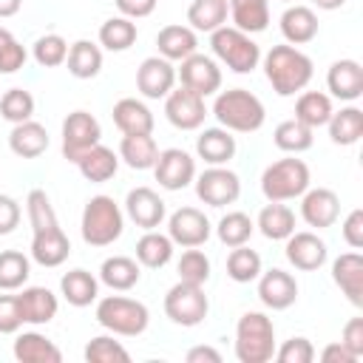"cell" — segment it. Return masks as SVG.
Here are the masks:
<instances>
[{"instance_id": "1", "label": "cell", "mask_w": 363, "mask_h": 363, "mask_svg": "<svg viewBox=\"0 0 363 363\" xmlns=\"http://www.w3.org/2000/svg\"><path fill=\"white\" fill-rule=\"evenodd\" d=\"M261 62H264L267 82L272 85V91L278 96H295L312 79V60L289 43L286 45H272L261 57Z\"/></svg>"}, {"instance_id": "2", "label": "cell", "mask_w": 363, "mask_h": 363, "mask_svg": "<svg viewBox=\"0 0 363 363\" xmlns=\"http://www.w3.org/2000/svg\"><path fill=\"white\" fill-rule=\"evenodd\" d=\"M213 116L230 133H255L264 125L267 111H264V102L252 91H247V88H230V91L216 94Z\"/></svg>"}, {"instance_id": "3", "label": "cell", "mask_w": 363, "mask_h": 363, "mask_svg": "<svg viewBox=\"0 0 363 363\" xmlns=\"http://www.w3.org/2000/svg\"><path fill=\"white\" fill-rule=\"evenodd\" d=\"M309 164L303 159L286 156L264 167L261 173V193L267 201H292L309 190Z\"/></svg>"}, {"instance_id": "4", "label": "cell", "mask_w": 363, "mask_h": 363, "mask_svg": "<svg viewBox=\"0 0 363 363\" xmlns=\"http://www.w3.org/2000/svg\"><path fill=\"white\" fill-rule=\"evenodd\" d=\"M79 230H82V241L88 247H108L122 235L125 213L119 210V204L111 196H94L85 201Z\"/></svg>"}, {"instance_id": "5", "label": "cell", "mask_w": 363, "mask_h": 363, "mask_svg": "<svg viewBox=\"0 0 363 363\" xmlns=\"http://www.w3.org/2000/svg\"><path fill=\"white\" fill-rule=\"evenodd\" d=\"M94 318L102 329H108L111 335H122V337H136L150 323L147 306L142 301H133V298H125V295L99 298Z\"/></svg>"}, {"instance_id": "6", "label": "cell", "mask_w": 363, "mask_h": 363, "mask_svg": "<svg viewBox=\"0 0 363 363\" xmlns=\"http://www.w3.org/2000/svg\"><path fill=\"white\" fill-rule=\"evenodd\" d=\"M275 354V326L264 312H244L235 323V357L241 363H267Z\"/></svg>"}, {"instance_id": "7", "label": "cell", "mask_w": 363, "mask_h": 363, "mask_svg": "<svg viewBox=\"0 0 363 363\" xmlns=\"http://www.w3.org/2000/svg\"><path fill=\"white\" fill-rule=\"evenodd\" d=\"M210 48L218 62H224L235 74H250L261 62V48L252 40V34L238 31L235 26H221L210 31Z\"/></svg>"}, {"instance_id": "8", "label": "cell", "mask_w": 363, "mask_h": 363, "mask_svg": "<svg viewBox=\"0 0 363 363\" xmlns=\"http://www.w3.org/2000/svg\"><path fill=\"white\" fill-rule=\"evenodd\" d=\"M210 312V301L204 295V289L199 284H187L179 281L167 289L164 295V315L176 323V326H199Z\"/></svg>"}, {"instance_id": "9", "label": "cell", "mask_w": 363, "mask_h": 363, "mask_svg": "<svg viewBox=\"0 0 363 363\" xmlns=\"http://www.w3.org/2000/svg\"><path fill=\"white\" fill-rule=\"evenodd\" d=\"M193 182H196V196L207 207H227V204H235L238 196H241V179H238V173H233L224 164H210Z\"/></svg>"}, {"instance_id": "10", "label": "cell", "mask_w": 363, "mask_h": 363, "mask_svg": "<svg viewBox=\"0 0 363 363\" xmlns=\"http://www.w3.org/2000/svg\"><path fill=\"white\" fill-rule=\"evenodd\" d=\"M102 139V128L96 122L94 113L88 111H71L65 119H62V156L68 162L77 164V159L91 150L94 145H99Z\"/></svg>"}, {"instance_id": "11", "label": "cell", "mask_w": 363, "mask_h": 363, "mask_svg": "<svg viewBox=\"0 0 363 363\" xmlns=\"http://www.w3.org/2000/svg\"><path fill=\"white\" fill-rule=\"evenodd\" d=\"M176 77L182 79L184 88H190L193 94H199L204 99L213 96L221 88V68H218V62L213 57H207V54H199V51L182 60V68L176 71Z\"/></svg>"}, {"instance_id": "12", "label": "cell", "mask_w": 363, "mask_h": 363, "mask_svg": "<svg viewBox=\"0 0 363 363\" xmlns=\"http://www.w3.org/2000/svg\"><path fill=\"white\" fill-rule=\"evenodd\" d=\"M164 116L173 128L179 130H196L204 125V116H207V105H204V96L193 94L190 88H176L164 96Z\"/></svg>"}, {"instance_id": "13", "label": "cell", "mask_w": 363, "mask_h": 363, "mask_svg": "<svg viewBox=\"0 0 363 363\" xmlns=\"http://www.w3.org/2000/svg\"><path fill=\"white\" fill-rule=\"evenodd\" d=\"M156 182L164 190H184L196 179V159L182 147L159 150V159L153 164Z\"/></svg>"}, {"instance_id": "14", "label": "cell", "mask_w": 363, "mask_h": 363, "mask_svg": "<svg viewBox=\"0 0 363 363\" xmlns=\"http://www.w3.org/2000/svg\"><path fill=\"white\" fill-rule=\"evenodd\" d=\"M210 233H213V227H210L207 216L201 210H196V207H179L167 218V235H170V241L179 244V247H184V250L187 247L207 244Z\"/></svg>"}, {"instance_id": "15", "label": "cell", "mask_w": 363, "mask_h": 363, "mask_svg": "<svg viewBox=\"0 0 363 363\" xmlns=\"http://www.w3.org/2000/svg\"><path fill=\"white\" fill-rule=\"evenodd\" d=\"M258 281V298L267 309L272 312H281V309H289L295 301H298V281L295 275H289L286 269H261V275L255 278Z\"/></svg>"}, {"instance_id": "16", "label": "cell", "mask_w": 363, "mask_h": 363, "mask_svg": "<svg viewBox=\"0 0 363 363\" xmlns=\"http://www.w3.org/2000/svg\"><path fill=\"white\" fill-rule=\"evenodd\" d=\"M173 85H176V68L170 60L159 54L142 60V65L136 68V88L145 99H162L173 91Z\"/></svg>"}, {"instance_id": "17", "label": "cell", "mask_w": 363, "mask_h": 363, "mask_svg": "<svg viewBox=\"0 0 363 363\" xmlns=\"http://www.w3.org/2000/svg\"><path fill=\"white\" fill-rule=\"evenodd\" d=\"M286 261L301 269V272H315L326 264L329 258V250H326V241L318 235V233H292L286 238Z\"/></svg>"}, {"instance_id": "18", "label": "cell", "mask_w": 363, "mask_h": 363, "mask_svg": "<svg viewBox=\"0 0 363 363\" xmlns=\"http://www.w3.org/2000/svg\"><path fill=\"white\" fill-rule=\"evenodd\" d=\"M340 216V199L335 190L329 187H309L301 196V218L315 227V230H326L337 221Z\"/></svg>"}, {"instance_id": "19", "label": "cell", "mask_w": 363, "mask_h": 363, "mask_svg": "<svg viewBox=\"0 0 363 363\" xmlns=\"http://www.w3.org/2000/svg\"><path fill=\"white\" fill-rule=\"evenodd\" d=\"M125 213L128 218L142 227V230H156L164 216H167V207L162 201V196L150 187H133L128 196H125Z\"/></svg>"}, {"instance_id": "20", "label": "cell", "mask_w": 363, "mask_h": 363, "mask_svg": "<svg viewBox=\"0 0 363 363\" xmlns=\"http://www.w3.org/2000/svg\"><path fill=\"white\" fill-rule=\"evenodd\" d=\"M326 88L340 102H354L363 96V65L357 60H337L329 65Z\"/></svg>"}, {"instance_id": "21", "label": "cell", "mask_w": 363, "mask_h": 363, "mask_svg": "<svg viewBox=\"0 0 363 363\" xmlns=\"http://www.w3.org/2000/svg\"><path fill=\"white\" fill-rule=\"evenodd\" d=\"M17 303H20L23 323H31V326L51 323L60 309V301L48 286H23V292L17 295Z\"/></svg>"}, {"instance_id": "22", "label": "cell", "mask_w": 363, "mask_h": 363, "mask_svg": "<svg viewBox=\"0 0 363 363\" xmlns=\"http://www.w3.org/2000/svg\"><path fill=\"white\" fill-rule=\"evenodd\" d=\"M332 281L349 298V303L363 306V255L343 252L332 261Z\"/></svg>"}, {"instance_id": "23", "label": "cell", "mask_w": 363, "mask_h": 363, "mask_svg": "<svg viewBox=\"0 0 363 363\" xmlns=\"http://www.w3.org/2000/svg\"><path fill=\"white\" fill-rule=\"evenodd\" d=\"M68 255H71V241H68V235L62 233L60 224L34 233V238H31V258H34L40 267L54 269V267L65 264Z\"/></svg>"}, {"instance_id": "24", "label": "cell", "mask_w": 363, "mask_h": 363, "mask_svg": "<svg viewBox=\"0 0 363 363\" xmlns=\"http://www.w3.org/2000/svg\"><path fill=\"white\" fill-rule=\"evenodd\" d=\"M281 34L289 45H306L318 37V14L309 6H289L281 14Z\"/></svg>"}, {"instance_id": "25", "label": "cell", "mask_w": 363, "mask_h": 363, "mask_svg": "<svg viewBox=\"0 0 363 363\" xmlns=\"http://www.w3.org/2000/svg\"><path fill=\"white\" fill-rule=\"evenodd\" d=\"M156 48H159V57L170 60V62H182L184 57L196 54L199 48V37L190 26H164L159 34H156Z\"/></svg>"}, {"instance_id": "26", "label": "cell", "mask_w": 363, "mask_h": 363, "mask_svg": "<svg viewBox=\"0 0 363 363\" xmlns=\"http://www.w3.org/2000/svg\"><path fill=\"white\" fill-rule=\"evenodd\" d=\"M9 147L20 159H37V156H43L48 150V130L40 122L26 119V122H20V125L11 128Z\"/></svg>"}, {"instance_id": "27", "label": "cell", "mask_w": 363, "mask_h": 363, "mask_svg": "<svg viewBox=\"0 0 363 363\" xmlns=\"http://www.w3.org/2000/svg\"><path fill=\"white\" fill-rule=\"evenodd\" d=\"M235 136L227 128H204L196 139V153L207 164H227L235 156Z\"/></svg>"}, {"instance_id": "28", "label": "cell", "mask_w": 363, "mask_h": 363, "mask_svg": "<svg viewBox=\"0 0 363 363\" xmlns=\"http://www.w3.org/2000/svg\"><path fill=\"white\" fill-rule=\"evenodd\" d=\"M119 159L133 170H153L159 159V145L150 133H122Z\"/></svg>"}, {"instance_id": "29", "label": "cell", "mask_w": 363, "mask_h": 363, "mask_svg": "<svg viewBox=\"0 0 363 363\" xmlns=\"http://www.w3.org/2000/svg\"><path fill=\"white\" fill-rule=\"evenodd\" d=\"M113 116V125L122 130V133H153V113L150 108L136 99V96H125L113 105L111 111Z\"/></svg>"}, {"instance_id": "30", "label": "cell", "mask_w": 363, "mask_h": 363, "mask_svg": "<svg viewBox=\"0 0 363 363\" xmlns=\"http://www.w3.org/2000/svg\"><path fill=\"white\" fill-rule=\"evenodd\" d=\"M77 167H79L82 179H88L94 184H102V182H108V179L116 176V170H119V153H113L111 147H105L99 142V145H94L91 150H85L77 159Z\"/></svg>"}, {"instance_id": "31", "label": "cell", "mask_w": 363, "mask_h": 363, "mask_svg": "<svg viewBox=\"0 0 363 363\" xmlns=\"http://www.w3.org/2000/svg\"><path fill=\"white\" fill-rule=\"evenodd\" d=\"M142 278V269H139V261L136 258H128V255H111L102 261L99 267V281L113 289V292H128L139 284Z\"/></svg>"}, {"instance_id": "32", "label": "cell", "mask_w": 363, "mask_h": 363, "mask_svg": "<svg viewBox=\"0 0 363 363\" xmlns=\"http://www.w3.org/2000/svg\"><path fill=\"white\" fill-rule=\"evenodd\" d=\"M14 357L20 363H60L62 352L54 340H48L40 332H23L14 337Z\"/></svg>"}, {"instance_id": "33", "label": "cell", "mask_w": 363, "mask_h": 363, "mask_svg": "<svg viewBox=\"0 0 363 363\" xmlns=\"http://www.w3.org/2000/svg\"><path fill=\"white\" fill-rule=\"evenodd\" d=\"M60 292H62V298L71 303V306H77V309H82V306H91L94 301H96V295H99V281L88 272V269H68L62 278H60Z\"/></svg>"}, {"instance_id": "34", "label": "cell", "mask_w": 363, "mask_h": 363, "mask_svg": "<svg viewBox=\"0 0 363 363\" xmlns=\"http://www.w3.org/2000/svg\"><path fill=\"white\" fill-rule=\"evenodd\" d=\"M233 26L247 34H261L269 26V0H227Z\"/></svg>"}, {"instance_id": "35", "label": "cell", "mask_w": 363, "mask_h": 363, "mask_svg": "<svg viewBox=\"0 0 363 363\" xmlns=\"http://www.w3.org/2000/svg\"><path fill=\"white\" fill-rule=\"evenodd\" d=\"M255 227H258L261 235L269 238V241H286V238L295 233V213H292L284 201H269V204L258 213Z\"/></svg>"}, {"instance_id": "36", "label": "cell", "mask_w": 363, "mask_h": 363, "mask_svg": "<svg viewBox=\"0 0 363 363\" xmlns=\"http://www.w3.org/2000/svg\"><path fill=\"white\" fill-rule=\"evenodd\" d=\"M68 74L77 79H94L102 71V48L91 40H77L74 45H68V57H65Z\"/></svg>"}, {"instance_id": "37", "label": "cell", "mask_w": 363, "mask_h": 363, "mask_svg": "<svg viewBox=\"0 0 363 363\" xmlns=\"http://www.w3.org/2000/svg\"><path fill=\"white\" fill-rule=\"evenodd\" d=\"M173 247L176 244L170 241V235H164L159 230H145V235L136 241V261H139V267L162 269L164 264H170Z\"/></svg>"}, {"instance_id": "38", "label": "cell", "mask_w": 363, "mask_h": 363, "mask_svg": "<svg viewBox=\"0 0 363 363\" xmlns=\"http://www.w3.org/2000/svg\"><path fill=\"white\" fill-rule=\"evenodd\" d=\"M326 128H329V139L335 145L349 147V145L360 142V136H363V111L354 108V105H346L340 111H332Z\"/></svg>"}, {"instance_id": "39", "label": "cell", "mask_w": 363, "mask_h": 363, "mask_svg": "<svg viewBox=\"0 0 363 363\" xmlns=\"http://www.w3.org/2000/svg\"><path fill=\"white\" fill-rule=\"evenodd\" d=\"M332 96L323 94V91H303L298 94V102H295V119L303 122L306 128H323L332 116Z\"/></svg>"}, {"instance_id": "40", "label": "cell", "mask_w": 363, "mask_h": 363, "mask_svg": "<svg viewBox=\"0 0 363 363\" xmlns=\"http://www.w3.org/2000/svg\"><path fill=\"white\" fill-rule=\"evenodd\" d=\"M227 0H193L187 9V23L193 31H216L227 23Z\"/></svg>"}, {"instance_id": "41", "label": "cell", "mask_w": 363, "mask_h": 363, "mask_svg": "<svg viewBox=\"0 0 363 363\" xmlns=\"http://www.w3.org/2000/svg\"><path fill=\"white\" fill-rule=\"evenodd\" d=\"M31 275V261L20 250H3L0 252V292L23 289Z\"/></svg>"}, {"instance_id": "42", "label": "cell", "mask_w": 363, "mask_h": 363, "mask_svg": "<svg viewBox=\"0 0 363 363\" xmlns=\"http://www.w3.org/2000/svg\"><path fill=\"white\" fill-rule=\"evenodd\" d=\"M136 23L130 17H111L99 26V45L108 51H128L136 43Z\"/></svg>"}, {"instance_id": "43", "label": "cell", "mask_w": 363, "mask_h": 363, "mask_svg": "<svg viewBox=\"0 0 363 363\" xmlns=\"http://www.w3.org/2000/svg\"><path fill=\"white\" fill-rule=\"evenodd\" d=\"M312 139H315V136H312V128H306V125L298 122V119L281 122V125L275 128V133H272L275 147L284 150V153H292V156L309 150V147H312Z\"/></svg>"}, {"instance_id": "44", "label": "cell", "mask_w": 363, "mask_h": 363, "mask_svg": "<svg viewBox=\"0 0 363 363\" xmlns=\"http://www.w3.org/2000/svg\"><path fill=\"white\" fill-rule=\"evenodd\" d=\"M252 233H255V221H252L247 213H241V210H233V213L221 216V221H218V227H216L218 241H221L224 247H230V250L247 244V241L252 238Z\"/></svg>"}, {"instance_id": "45", "label": "cell", "mask_w": 363, "mask_h": 363, "mask_svg": "<svg viewBox=\"0 0 363 363\" xmlns=\"http://www.w3.org/2000/svg\"><path fill=\"white\" fill-rule=\"evenodd\" d=\"M227 275L235 284H250L261 275V255L255 250H250L247 244L233 247V252L227 255Z\"/></svg>"}, {"instance_id": "46", "label": "cell", "mask_w": 363, "mask_h": 363, "mask_svg": "<svg viewBox=\"0 0 363 363\" xmlns=\"http://www.w3.org/2000/svg\"><path fill=\"white\" fill-rule=\"evenodd\" d=\"M0 116L11 125H20L34 116V96L26 88H9L0 96Z\"/></svg>"}, {"instance_id": "47", "label": "cell", "mask_w": 363, "mask_h": 363, "mask_svg": "<svg viewBox=\"0 0 363 363\" xmlns=\"http://www.w3.org/2000/svg\"><path fill=\"white\" fill-rule=\"evenodd\" d=\"M85 360L88 363H128L130 352L111 335H96L85 346Z\"/></svg>"}, {"instance_id": "48", "label": "cell", "mask_w": 363, "mask_h": 363, "mask_svg": "<svg viewBox=\"0 0 363 363\" xmlns=\"http://www.w3.org/2000/svg\"><path fill=\"white\" fill-rule=\"evenodd\" d=\"M176 272H179V281H187V284H199L204 286L207 278H210V258L199 250V247H187L176 264Z\"/></svg>"}, {"instance_id": "49", "label": "cell", "mask_w": 363, "mask_h": 363, "mask_svg": "<svg viewBox=\"0 0 363 363\" xmlns=\"http://www.w3.org/2000/svg\"><path fill=\"white\" fill-rule=\"evenodd\" d=\"M26 210H28V221H31V230L40 233V230H48V227H57V213H54V204L48 199L45 190L34 187L26 199Z\"/></svg>"}, {"instance_id": "50", "label": "cell", "mask_w": 363, "mask_h": 363, "mask_svg": "<svg viewBox=\"0 0 363 363\" xmlns=\"http://www.w3.org/2000/svg\"><path fill=\"white\" fill-rule=\"evenodd\" d=\"M31 54H34V62H37V65H43V68H57V65H62L65 57H68V43H65L60 34H43V37L34 43Z\"/></svg>"}, {"instance_id": "51", "label": "cell", "mask_w": 363, "mask_h": 363, "mask_svg": "<svg viewBox=\"0 0 363 363\" xmlns=\"http://www.w3.org/2000/svg\"><path fill=\"white\" fill-rule=\"evenodd\" d=\"M28 60V51L17 43V37L0 26V74H17Z\"/></svg>"}, {"instance_id": "52", "label": "cell", "mask_w": 363, "mask_h": 363, "mask_svg": "<svg viewBox=\"0 0 363 363\" xmlns=\"http://www.w3.org/2000/svg\"><path fill=\"white\" fill-rule=\"evenodd\" d=\"M272 357L278 363H312L315 360V346L309 343V337H289L281 346H275Z\"/></svg>"}, {"instance_id": "53", "label": "cell", "mask_w": 363, "mask_h": 363, "mask_svg": "<svg viewBox=\"0 0 363 363\" xmlns=\"http://www.w3.org/2000/svg\"><path fill=\"white\" fill-rule=\"evenodd\" d=\"M23 326L17 295H0V335H14Z\"/></svg>"}, {"instance_id": "54", "label": "cell", "mask_w": 363, "mask_h": 363, "mask_svg": "<svg viewBox=\"0 0 363 363\" xmlns=\"http://www.w3.org/2000/svg\"><path fill=\"white\" fill-rule=\"evenodd\" d=\"M340 233H343V241H346L352 250H360V247H363V210H360V207H354V210L343 218Z\"/></svg>"}, {"instance_id": "55", "label": "cell", "mask_w": 363, "mask_h": 363, "mask_svg": "<svg viewBox=\"0 0 363 363\" xmlns=\"http://www.w3.org/2000/svg\"><path fill=\"white\" fill-rule=\"evenodd\" d=\"M340 343H343L354 357H363V318H352V320L343 326Z\"/></svg>"}, {"instance_id": "56", "label": "cell", "mask_w": 363, "mask_h": 363, "mask_svg": "<svg viewBox=\"0 0 363 363\" xmlns=\"http://www.w3.org/2000/svg\"><path fill=\"white\" fill-rule=\"evenodd\" d=\"M20 224V204L11 196L0 193V235L14 233V227Z\"/></svg>"}, {"instance_id": "57", "label": "cell", "mask_w": 363, "mask_h": 363, "mask_svg": "<svg viewBox=\"0 0 363 363\" xmlns=\"http://www.w3.org/2000/svg\"><path fill=\"white\" fill-rule=\"evenodd\" d=\"M116 9L122 17H130V20H139V17H147L153 14L156 9V0H116Z\"/></svg>"}, {"instance_id": "58", "label": "cell", "mask_w": 363, "mask_h": 363, "mask_svg": "<svg viewBox=\"0 0 363 363\" xmlns=\"http://www.w3.org/2000/svg\"><path fill=\"white\" fill-rule=\"evenodd\" d=\"M320 360L323 363H354L357 357L337 340V343H329V346H323V352H320Z\"/></svg>"}, {"instance_id": "59", "label": "cell", "mask_w": 363, "mask_h": 363, "mask_svg": "<svg viewBox=\"0 0 363 363\" xmlns=\"http://www.w3.org/2000/svg\"><path fill=\"white\" fill-rule=\"evenodd\" d=\"M187 363H221V352L213 346H193L187 352Z\"/></svg>"}, {"instance_id": "60", "label": "cell", "mask_w": 363, "mask_h": 363, "mask_svg": "<svg viewBox=\"0 0 363 363\" xmlns=\"http://www.w3.org/2000/svg\"><path fill=\"white\" fill-rule=\"evenodd\" d=\"M20 6H23V0H0V20L14 17L20 11Z\"/></svg>"}, {"instance_id": "61", "label": "cell", "mask_w": 363, "mask_h": 363, "mask_svg": "<svg viewBox=\"0 0 363 363\" xmlns=\"http://www.w3.org/2000/svg\"><path fill=\"white\" fill-rule=\"evenodd\" d=\"M318 9H323V11H335V9H340L346 0H312Z\"/></svg>"}, {"instance_id": "62", "label": "cell", "mask_w": 363, "mask_h": 363, "mask_svg": "<svg viewBox=\"0 0 363 363\" xmlns=\"http://www.w3.org/2000/svg\"><path fill=\"white\" fill-rule=\"evenodd\" d=\"M281 3H292V0H281Z\"/></svg>"}]
</instances>
